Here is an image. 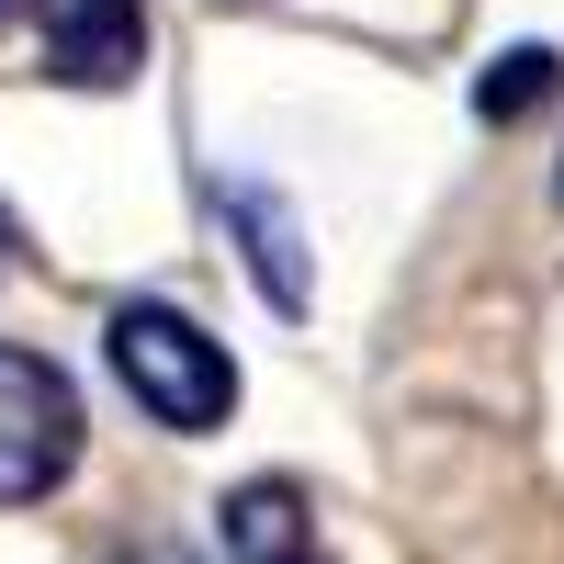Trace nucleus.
<instances>
[{
  "mask_svg": "<svg viewBox=\"0 0 564 564\" xmlns=\"http://www.w3.org/2000/svg\"><path fill=\"white\" fill-rule=\"evenodd\" d=\"M102 350H113V384L148 406L159 430H181V441H204V430L238 417V361H226V339L204 316H181V305H113Z\"/></svg>",
  "mask_w": 564,
  "mask_h": 564,
  "instance_id": "1",
  "label": "nucleus"
},
{
  "mask_svg": "<svg viewBox=\"0 0 564 564\" xmlns=\"http://www.w3.org/2000/svg\"><path fill=\"white\" fill-rule=\"evenodd\" d=\"M68 463H79V395H68V372L0 339V508L57 497Z\"/></svg>",
  "mask_w": 564,
  "mask_h": 564,
  "instance_id": "2",
  "label": "nucleus"
},
{
  "mask_svg": "<svg viewBox=\"0 0 564 564\" xmlns=\"http://www.w3.org/2000/svg\"><path fill=\"white\" fill-rule=\"evenodd\" d=\"M45 12V68L68 90H124L148 68V12L135 0H34Z\"/></svg>",
  "mask_w": 564,
  "mask_h": 564,
  "instance_id": "3",
  "label": "nucleus"
},
{
  "mask_svg": "<svg viewBox=\"0 0 564 564\" xmlns=\"http://www.w3.org/2000/svg\"><path fill=\"white\" fill-rule=\"evenodd\" d=\"M226 553L238 564H327V542H316L294 486H238L226 497Z\"/></svg>",
  "mask_w": 564,
  "mask_h": 564,
  "instance_id": "4",
  "label": "nucleus"
},
{
  "mask_svg": "<svg viewBox=\"0 0 564 564\" xmlns=\"http://www.w3.org/2000/svg\"><path fill=\"white\" fill-rule=\"evenodd\" d=\"M226 215H238V238H249V282L282 305V316H305V238H294V204H271V193H226Z\"/></svg>",
  "mask_w": 564,
  "mask_h": 564,
  "instance_id": "5",
  "label": "nucleus"
},
{
  "mask_svg": "<svg viewBox=\"0 0 564 564\" xmlns=\"http://www.w3.org/2000/svg\"><path fill=\"white\" fill-rule=\"evenodd\" d=\"M553 79H564V57H553V45H508V57H497V79L475 90V113H486V124H520L531 102H553Z\"/></svg>",
  "mask_w": 564,
  "mask_h": 564,
  "instance_id": "6",
  "label": "nucleus"
},
{
  "mask_svg": "<svg viewBox=\"0 0 564 564\" xmlns=\"http://www.w3.org/2000/svg\"><path fill=\"white\" fill-rule=\"evenodd\" d=\"M113 564H193V553H181V542H124Z\"/></svg>",
  "mask_w": 564,
  "mask_h": 564,
  "instance_id": "7",
  "label": "nucleus"
},
{
  "mask_svg": "<svg viewBox=\"0 0 564 564\" xmlns=\"http://www.w3.org/2000/svg\"><path fill=\"white\" fill-rule=\"evenodd\" d=\"M0 271H12V215H0Z\"/></svg>",
  "mask_w": 564,
  "mask_h": 564,
  "instance_id": "8",
  "label": "nucleus"
},
{
  "mask_svg": "<svg viewBox=\"0 0 564 564\" xmlns=\"http://www.w3.org/2000/svg\"><path fill=\"white\" fill-rule=\"evenodd\" d=\"M12 12H23V0H0V23H12Z\"/></svg>",
  "mask_w": 564,
  "mask_h": 564,
  "instance_id": "9",
  "label": "nucleus"
}]
</instances>
